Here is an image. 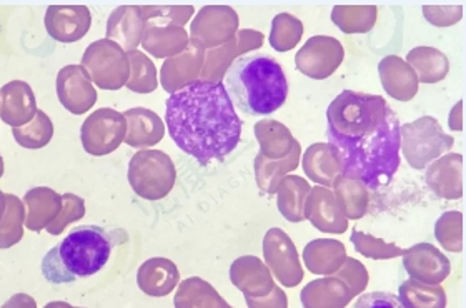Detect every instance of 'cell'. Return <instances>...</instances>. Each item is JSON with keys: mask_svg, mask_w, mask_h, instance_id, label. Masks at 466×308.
<instances>
[{"mask_svg": "<svg viewBox=\"0 0 466 308\" xmlns=\"http://www.w3.org/2000/svg\"><path fill=\"white\" fill-rule=\"evenodd\" d=\"M405 62L417 74L418 82H423V84H437L447 77L450 72L448 57L438 48H413L408 52Z\"/></svg>", "mask_w": 466, "mask_h": 308, "instance_id": "obj_34", "label": "cell"}, {"mask_svg": "<svg viewBox=\"0 0 466 308\" xmlns=\"http://www.w3.org/2000/svg\"><path fill=\"white\" fill-rule=\"evenodd\" d=\"M379 74L381 87L391 98L399 102H408L417 96L418 86H420L417 74L399 56H387L381 58L379 64Z\"/></svg>", "mask_w": 466, "mask_h": 308, "instance_id": "obj_24", "label": "cell"}, {"mask_svg": "<svg viewBox=\"0 0 466 308\" xmlns=\"http://www.w3.org/2000/svg\"><path fill=\"white\" fill-rule=\"evenodd\" d=\"M345 58V48L340 40L329 36H315L297 52V70L315 80L329 78L340 67Z\"/></svg>", "mask_w": 466, "mask_h": 308, "instance_id": "obj_12", "label": "cell"}, {"mask_svg": "<svg viewBox=\"0 0 466 308\" xmlns=\"http://www.w3.org/2000/svg\"><path fill=\"white\" fill-rule=\"evenodd\" d=\"M255 137L260 144V155L268 160H282L300 147L290 128L272 118H263L255 124Z\"/></svg>", "mask_w": 466, "mask_h": 308, "instance_id": "obj_30", "label": "cell"}, {"mask_svg": "<svg viewBox=\"0 0 466 308\" xmlns=\"http://www.w3.org/2000/svg\"><path fill=\"white\" fill-rule=\"evenodd\" d=\"M12 135L20 147L29 149V150H39L46 145H49L52 140L54 122L50 120V117L46 112L39 110L30 124L19 127V128H12Z\"/></svg>", "mask_w": 466, "mask_h": 308, "instance_id": "obj_40", "label": "cell"}, {"mask_svg": "<svg viewBox=\"0 0 466 308\" xmlns=\"http://www.w3.org/2000/svg\"><path fill=\"white\" fill-rule=\"evenodd\" d=\"M62 200H64L62 212L46 229V231H49L50 235H60L62 231H66L68 223L80 221L86 215V200L82 197L74 195V193H64Z\"/></svg>", "mask_w": 466, "mask_h": 308, "instance_id": "obj_44", "label": "cell"}, {"mask_svg": "<svg viewBox=\"0 0 466 308\" xmlns=\"http://www.w3.org/2000/svg\"><path fill=\"white\" fill-rule=\"evenodd\" d=\"M248 308H289V297L279 285L273 287L272 292L260 299L245 297Z\"/></svg>", "mask_w": 466, "mask_h": 308, "instance_id": "obj_48", "label": "cell"}, {"mask_svg": "<svg viewBox=\"0 0 466 308\" xmlns=\"http://www.w3.org/2000/svg\"><path fill=\"white\" fill-rule=\"evenodd\" d=\"M401 257L410 279L425 285H441L451 272V262L447 255L428 241L410 247Z\"/></svg>", "mask_w": 466, "mask_h": 308, "instance_id": "obj_13", "label": "cell"}, {"mask_svg": "<svg viewBox=\"0 0 466 308\" xmlns=\"http://www.w3.org/2000/svg\"><path fill=\"white\" fill-rule=\"evenodd\" d=\"M377 14L375 5H337L331 20L343 34H367L375 27Z\"/></svg>", "mask_w": 466, "mask_h": 308, "instance_id": "obj_36", "label": "cell"}, {"mask_svg": "<svg viewBox=\"0 0 466 308\" xmlns=\"http://www.w3.org/2000/svg\"><path fill=\"white\" fill-rule=\"evenodd\" d=\"M25 205V227L30 231H46L57 219L64 200L62 195L49 187H34L24 195Z\"/></svg>", "mask_w": 466, "mask_h": 308, "instance_id": "obj_23", "label": "cell"}, {"mask_svg": "<svg viewBox=\"0 0 466 308\" xmlns=\"http://www.w3.org/2000/svg\"><path fill=\"white\" fill-rule=\"evenodd\" d=\"M57 97L70 114L82 116L96 106L98 94L86 68L82 66H66L58 72Z\"/></svg>", "mask_w": 466, "mask_h": 308, "instance_id": "obj_14", "label": "cell"}, {"mask_svg": "<svg viewBox=\"0 0 466 308\" xmlns=\"http://www.w3.org/2000/svg\"><path fill=\"white\" fill-rule=\"evenodd\" d=\"M44 24L56 42L74 44L87 36L92 14L87 5H49Z\"/></svg>", "mask_w": 466, "mask_h": 308, "instance_id": "obj_16", "label": "cell"}, {"mask_svg": "<svg viewBox=\"0 0 466 308\" xmlns=\"http://www.w3.org/2000/svg\"><path fill=\"white\" fill-rule=\"evenodd\" d=\"M333 195L347 221H359L369 209V189L357 177L341 174L333 183Z\"/></svg>", "mask_w": 466, "mask_h": 308, "instance_id": "obj_32", "label": "cell"}, {"mask_svg": "<svg viewBox=\"0 0 466 308\" xmlns=\"http://www.w3.org/2000/svg\"><path fill=\"white\" fill-rule=\"evenodd\" d=\"M350 241L353 243L355 251L360 255L373 259V261H390V259H397L400 255H403V249H400L395 243L377 239L373 235H369L365 231H353Z\"/></svg>", "mask_w": 466, "mask_h": 308, "instance_id": "obj_42", "label": "cell"}, {"mask_svg": "<svg viewBox=\"0 0 466 308\" xmlns=\"http://www.w3.org/2000/svg\"><path fill=\"white\" fill-rule=\"evenodd\" d=\"M127 56L130 62V78H128L126 87L136 94L154 92L158 87V78H157V68L154 62L140 50H134Z\"/></svg>", "mask_w": 466, "mask_h": 308, "instance_id": "obj_39", "label": "cell"}, {"mask_svg": "<svg viewBox=\"0 0 466 308\" xmlns=\"http://www.w3.org/2000/svg\"><path fill=\"white\" fill-rule=\"evenodd\" d=\"M192 5H147L142 7L146 32L142 46L156 58L175 57L190 46L185 24L194 15Z\"/></svg>", "mask_w": 466, "mask_h": 308, "instance_id": "obj_5", "label": "cell"}, {"mask_svg": "<svg viewBox=\"0 0 466 308\" xmlns=\"http://www.w3.org/2000/svg\"><path fill=\"white\" fill-rule=\"evenodd\" d=\"M303 170L311 182L321 187H333L343 174L340 155L330 144H313L303 155Z\"/></svg>", "mask_w": 466, "mask_h": 308, "instance_id": "obj_27", "label": "cell"}, {"mask_svg": "<svg viewBox=\"0 0 466 308\" xmlns=\"http://www.w3.org/2000/svg\"><path fill=\"white\" fill-rule=\"evenodd\" d=\"M2 175H4V159L0 155V179H2Z\"/></svg>", "mask_w": 466, "mask_h": 308, "instance_id": "obj_52", "label": "cell"}, {"mask_svg": "<svg viewBox=\"0 0 466 308\" xmlns=\"http://www.w3.org/2000/svg\"><path fill=\"white\" fill-rule=\"evenodd\" d=\"M303 24L295 15L282 12L272 20V32L268 42L277 52H289L300 42Z\"/></svg>", "mask_w": 466, "mask_h": 308, "instance_id": "obj_41", "label": "cell"}, {"mask_svg": "<svg viewBox=\"0 0 466 308\" xmlns=\"http://www.w3.org/2000/svg\"><path fill=\"white\" fill-rule=\"evenodd\" d=\"M351 308H408L399 295H393L389 292H371L360 295Z\"/></svg>", "mask_w": 466, "mask_h": 308, "instance_id": "obj_46", "label": "cell"}, {"mask_svg": "<svg viewBox=\"0 0 466 308\" xmlns=\"http://www.w3.org/2000/svg\"><path fill=\"white\" fill-rule=\"evenodd\" d=\"M166 124L177 147L202 165L232 154L242 139L243 122L222 82L197 80L168 97Z\"/></svg>", "mask_w": 466, "mask_h": 308, "instance_id": "obj_2", "label": "cell"}, {"mask_svg": "<svg viewBox=\"0 0 466 308\" xmlns=\"http://www.w3.org/2000/svg\"><path fill=\"white\" fill-rule=\"evenodd\" d=\"M461 12H463L461 5H457V7H423L425 19L430 20L433 26H438V27H445L443 26L445 17L450 26L455 24L461 19Z\"/></svg>", "mask_w": 466, "mask_h": 308, "instance_id": "obj_47", "label": "cell"}, {"mask_svg": "<svg viewBox=\"0 0 466 308\" xmlns=\"http://www.w3.org/2000/svg\"><path fill=\"white\" fill-rule=\"evenodd\" d=\"M337 279H340L347 287L353 297H357L360 293H363L365 289L369 287V272L367 267L361 262L355 261L347 257V262L343 263L339 272L333 273Z\"/></svg>", "mask_w": 466, "mask_h": 308, "instance_id": "obj_45", "label": "cell"}, {"mask_svg": "<svg viewBox=\"0 0 466 308\" xmlns=\"http://www.w3.org/2000/svg\"><path fill=\"white\" fill-rule=\"evenodd\" d=\"M230 280L245 297L260 299L272 292L275 287L272 273L258 257L243 255L233 262L230 267Z\"/></svg>", "mask_w": 466, "mask_h": 308, "instance_id": "obj_21", "label": "cell"}, {"mask_svg": "<svg viewBox=\"0 0 466 308\" xmlns=\"http://www.w3.org/2000/svg\"><path fill=\"white\" fill-rule=\"evenodd\" d=\"M180 282V272L174 262L156 257L148 259L137 272V285L148 297H167Z\"/></svg>", "mask_w": 466, "mask_h": 308, "instance_id": "obj_26", "label": "cell"}, {"mask_svg": "<svg viewBox=\"0 0 466 308\" xmlns=\"http://www.w3.org/2000/svg\"><path fill=\"white\" fill-rule=\"evenodd\" d=\"M300 299L303 308H347L355 297L340 279L330 275L311 280L301 290Z\"/></svg>", "mask_w": 466, "mask_h": 308, "instance_id": "obj_28", "label": "cell"}, {"mask_svg": "<svg viewBox=\"0 0 466 308\" xmlns=\"http://www.w3.org/2000/svg\"><path fill=\"white\" fill-rule=\"evenodd\" d=\"M175 180L174 160L162 150L142 149L128 164V183L132 190L150 202L160 200L172 192Z\"/></svg>", "mask_w": 466, "mask_h": 308, "instance_id": "obj_6", "label": "cell"}, {"mask_svg": "<svg viewBox=\"0 0 466 308\" xmlns=\"http://www.w3.org/2000/svg\"><path fill=\"white\" fill-rule=\"evenodd\" d=\"M175 308H228L220 293L204 279L190 277L184 280L175 293Z\"/></svg>", "mask_w": 466, "mask_h": 308, "instance_id": "obj_33", "label": "cell"}, {"mask_svg": "<svg viewBox=\"0 0 466 308\" xmlns=\"http://www.w3.org/2000/svg\"><path fill=\"white\" fill-rule=\"evenodd\" d=\"M0 308H37V302L27 293H15Z\"/></svg>", "mask_w": 466, "mask_h": 308, "instance_id": "obj_49", "label": "cell"}, {"mask_svg": "<svg viewBox=\"0 0 466 308\" xmlns=\"http://www.w3.org/2000/svg\"><path fill=\"white\" fill-rule=\"evenodd\" d=\"M347 249L343 241L333 239H317L307 243L303 262L310 273L330 277L347 262Z\"/></svg>", "mask_w": 466, "mask_h": 308, "instance_id": "obj_29", "label": "cell"}, {"mask_svg": "<svg viewBox=\"0 0 466 308\" xmlns=\"http://www.w3.org/2000/svg\"><path fill=\"white\" fill-rule=\"evenodd\" d=\"M7 197V210L0 221V249L5 251L17 245L24 237V223H25V205L17 195L5 193Z\"/></svg>", "mask_w": 466, "mask_h": 308, "instance_id": "obj_38", "label": "cell"}, {"mask_svg": "<svg viewBox=\"0 0 466 308\" xmlns=\"http://www.w3.org/2000/svg\"><path fill=\"white\" fill-rule=\"evenodd\" d=\"M222 84L233 107L247 116H270L289 96L282 66L267 54H247L237 58L227 68Z\"/></svg>", "mask_w": 466, "mask_h": 308, "instance_id": "obj_4", "label": "cell"}, {"mask_svg": "<svg viewBox=\"0 0 466 308\" xmlns=\"http://www.w3.org/2000/svg\"><path fill=\"white\" fill-rule=\"evenodd\" d=\"M5 210H7V197H5V193L0 190V221L4 219Z\"/></svg>", "mask_w": 466, "mask_h": 308, "instance_id": "obj_50", "label": "cell"}, {"mask_svg": "<svg viewBox=\"0 0 466 308\" xmlns=\"http://www.w3.org/2000/svg\"><path fill=\"white\" fill-rule=\"evenodd\" d=\"M435 237L445 251H463V215L461 212L443 213L435 223Z\"/></svg>", "mask_w": 466, "mask_h": 308, "instance_id": "obj_43", "label": "cell"}, {"mask_svg": "<svg viewBox=\"0 0 466 308\" xmlns=\"http://www.w3.org/2000/svg\"><path fill=\"white\" fill-rule=\"evenodd\" d=\"M428 187L440 199L457 200L463 195V155L448 154L428 165Z\"/></svg>", "mask_w": 466, "mask_h": 308, "instance_id": "obj_20", "label": "cell"}, {"mask_svg": "<svg viewBox=\"0 0 466 308\" xmlns=\"http://www.w3.org/2000/svg\"><path fill=\"white\" fill-rule=\"evenodd\" d=\"M107 40L126 50L134 52L142 44L146 32V19L140 5H120L107 20Z\"/></svg>", "mask_w": 466, "mask_h": 308, "instance_id": "obj_22", "label": "cell"}, {"mask_svg": "<svg viewBox=\"0 0 466 308\" xmlns=\"http://www.w3.org/2000/svg\"><path fill=\"white\" fill-rule=\"evenodd\" d=\"M127 120L126 142L134 149H150L166 135V124L154 110L134 107L124 112Z\"/></svg>", "mask_w": 466, "mask_h": 308, "instance_id": "obj_25", "label": "cell"}, {"mask_svg": "<svg viewBox=\"0 0 466 308\" xmlns=\"http://www.w3.org/2000/svg\"><path fill=\"white\" fill-rule=\"evenodd\" d=\"M126 241L128 233L124 229L80 225L46 253L40 263L42 275L54 285L92 277L107 265L112 251Z\"/></svg>", "mask_w": 466, "mask_h": 308, "instance_id": "obj_3", "label": "cell"}, {"mask_svg": "<svg viewBox=\"0 0 466 308\" xmlns=\"http://www.w3.org/2000/svg\"><path fill=\"white\" fill-rule=\"evenodd\" d=\"M263 257L267 269L272 272L283 287L293 289L303 280L299 252L290 237L279 227L267 231L263 239Z\"/></svg>", "mask_w": 466, "mask_h": 308, "instance_id": "obj_11", "label": "cell"}, {"mask_svg": "<svg viewBox=\"0 0 466 308\" xmlns=\"http://www.w3.org/2000/svg\"><path fill=\"white\" fill-rule=\"evenodd\" d=\"M401 152L410 167L423 170L433 160L453 149V137L443 132L437 118L420 117L415 122L400 127Z\"/></svg>", "mask_w": 466, "mask_h": 308, "instance_id": "obj_7", "label": "cell"}, {"mask_svg": "<svg viewBox=\"0 0 466 308\" xmlns=\"http://www.w3.org/2000/svg\"><path fill=\"white\" fill-rule=\"evenodd\" d=\"M80 308H82V307H80Z\"/></svg>", "mask_w": 466, "mask_h": 308, "instance_id": "obj_54", "label": "cell"}, {"mask_svg": "<svg viewBox=\"0 0 466 308\" xmlns=\"http://www.w3.org/2000/svg\"><path fill=\"white\" fill-rule=\"evenodd\" d=\"M240 20L228 5H205L190 26V42L204 48H218L228 44L238 32Z\"/></svg>", "mask_w": 466, "mask_h": 308, "instance_id": "obj_10", "label": "cell"}, {"mask_svg": "<svg viewBox=\"0 0 466 308\" xmlns=\"http://www.w3.org/2000/svg\"><path fill=\"white\" fill-rule=\"evenodd\" d=\"M205 64V50L190 42L188 48L180 56L167 60L160 70V84L170 96L190 86L200 78Z\"/></svg>", "mask_w": 466, "mask_h": 308, "instance_id": "obj_19", "label": "cell"}, {"mask_svg": "<svg viewBox=\"0 0 466 308\" xmlns=\"http://www.w3.org/2000/svg\"><path fill=\"white\" fill-rule=\"evenodd\" d=\"M127 120L124 114L114 108H97L86 118L80 128V140L84 150L96 157L116 152L126 140Z\"/></svg>", "mask_w": 466, "mask_h": 308, "instance_id": "obj_9", "label": "cell"}, {"mask_svg": "<svg viewBox=\"0 0 466 308\" xmlns=\"http://www.w3.org/2000/svg\"><path fill=\"white\" fill-rule=\"evenodd\" d=\"M399 297L408 308H447V293L441 285L405 280L400 285Z\"/></svg>", "mask_w": 466, "mask_h": 308, "instance_id": "obj_37", "label": "cell"}, {"mask_svg": "<svg viewBox=\"0 0 466 308\" xmlns=\"http://www.w3.org/2000/svg\"><path fill=\"white\" fill-rule=\"evenodd\" d=\"M228 308H233V307H232V305H230V307H228Z\"/></svg>", "mask_w": 466, "mask_h": 308, "instance_id": "obj_53", "label": "cell"}, {"mask_svg": "<svg viewBox=\"0 0 466 308\" xmlns=\"http://www.w3.org/2000/svg\"><path fill=\"white\" fill-rule=\"evenodd\" d=\"M263 34L257 30H240L235 34L228 44L224 47L214 48L210 54H205V64L198 80L207 82H222L227 68L240 56H247V52L257 50L263 46Z\"/></svg>", "mask_w": 466, "mask_h": 308, "instance_id": "obj_15", "label": "cell"}, {"mask_svg": "<svg viewBox=\"0 0 466 308\" xmlns=\"http://www.w3.org/2000/svg\"><path fill=\"white\" fill-rule=\"evenodd\" d=\"M311 185L299 175H285L277 187V207L279 212L289 221L299 223L305 221L303 209Z\"/></svg>", "mask_w": 466, "mask_h": 308, "instance_id": "obj_31", "label": "cell"}, {"mask_svg": "<svg viewBox=\"0 0 466 308\" xmlns=\"http://www.w3.org/2000/svg\"><path fill=\"white\" fill-rule=\"evenodd\" d=\"M329 144L340 155L343 174L367 189L389 185L400 167V118L383 97L343 90L327 110Z\"/></svg>", "mask_w": 466, "mask_h": 308, "instance_id": "obj_1", "label": "cell"}, {"mask_svg": "<svg viewBox=\"0 0 466 308\" xmlns=\"http://www.w3.org/2000/svg\"><path fill=\"white\" fill-rule=\"evenodd\" d=\"M300 154L301 147H297L289 157H285L282 160H268L260 154L255 157V162H253L255 179L263 193H268V195L277 193V187L283 177L299 169Z\"/></svg>", "mask_w": 466, "mask_h": 308, "instance_id": "obj_35", "label": "cell"}, {"mask_svg": "<svg viewBox=\"0 0 466 308\" xmlns=\"http://www.w3.org/2000/svg\"><path fill=\"white\" fill-rule=\"evenodd\" d=\"M303 215L317 231L325 233L340 235L349 229V221L341 212L340 203L337 202L333 190L327 187H311Z\"/></svg>", "mask_w": 466, "mask_h": 308, "instance_id": "obj_17", "label": "cell"}, {"mask_svg": "<svg viewBox=\"0 0 466 308\" xmlns=\"http://www.w3.org/2000/svg\"><path fill=\"white\" fill-rule=\"evenodd\" d=\"M82 67L87 70L102 90H120L130 78V62L126 50L107 39L96 40L88 46L82 57Z\"/></svg>", "mask_w": 466, "mask_h": 308, "instance_id": "obj_8", "label": "cell"}, {"mask_svg": "<svg viewBox=\"0 0 466 308\" xmlns=\"http://www.w3.org/2000/svg\"><path fill=\"white\" fill-rule=\"evenodd\" d=\"M44 308H77L72 307L67 302H49Z\"/></svg>", "mask_w": 466, "mask_h": 308, "instance_id": "obj_51", "label": "cell"}, {"mask_svg": "<svg viewBox=\"0 0 466 308\" xmlns=\"http://www.w3.org/2000/svg\"><path fill=\"white\" fill-rule=\"evenodd\" d=\"M34 90L24 80H12L0 88V118L12 128L30 124L37 116Z\"/></svg>", "mask_w": 466, "mask_h": 308, "instance_id": "obj_18", "label": "cell"}]
</instances>
